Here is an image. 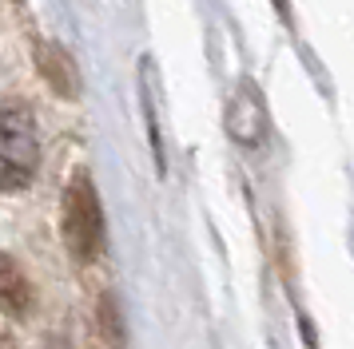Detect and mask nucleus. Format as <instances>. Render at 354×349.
Listing matches in <instances>:
<instances>
[{
  "instance_id": "20e7f679",
  "label": "nucleus",
  "mask_w": 354,
  "mask_h": 349,
  "mask_svg": "<svg viewBox=\"0 0 354 349\" xmlns=\"http://www.w3.org/2000/svg\"><path fill=\"white\" fill-rule=\"evenodd\" d=\"M32 306V282L24 278V270L17 266V258L0 254V314L24 317Z\"/></svg>"
},
{
  "instance_id": "7ed1b4c3",
  "label": "nucleus",
  "mask_w": 354,
  "mask_h": 349,
  "mask_svg": "<svg viewBox=\"0 0 354 349\" xmlns=\"http://www.w3.org/2000/svg\"><path fill=\"white\" fill-rule=\"evenodd\" d=\"M36 63H40V76L52 83L56 95H68V99L80 95V76H76V68H72V60L60 44H48V40L36 44Z\"/></svg>"
},
{
  "instance_id": "f257e3e1",
  "label": "nucleus",
  "mask_w": 354,
  "mask_h": 349,
  "mask_svg": "<svg viewBox=\"0 0 354 349\" xmlns=\"http://www.w3.org/2000/svg\"><path fill=\"white\" fill-rule=\"evenodd\" d=\"M40 167L36 115L24 103H0V190H24Z\"/></svg>"
},
{
  "instance_id": "f03ea898",
  "label": "nucleus",
  "mask_w": 354,
  "mask_h": 349,
  "mask_svg": "<svg viewBox=\"0 0 354 349\" xmlns=\"http://www.w3.org/2000/svg\"><path fill=\"white\" fill-rule=\"evenodd\" d=\"M64 242L76 262H96L104 246V215H100L96 187L84 171H76L64 195Z\"/></svg>"
},
{
  "instance_id": "39448f33",
  "label": "nucleus",
  "mask_w": 354,
  "mask_h": 349,
  "mask_svg": "<svg viewBox=\"0 0 354 349\" xmlns=\"http://www.w3.org/2000/svg\"><path fill=\"white\" fill-rule=\"evenodd\" d=\"M100 330H104V337H108V346H112V349L124 346V330H120V310H115V298H112V294H104V298H100Z\"/></svg>"
},
{
  "instance_id": "423d86ee",
  "label": "nucleus",
  "mask_w": 354,
  "mask_h": 349,
  "mask_svg": "<svg viewBox=\"0 0 354 349\" xmlns=\"http://www.w3.org/2000/svg\"><path fill=\"white\" fill-rule=\"evenodd\" d=\"M0 349H17V341L8 337V330H0Z\"/></svg>"
}]
</instances>
